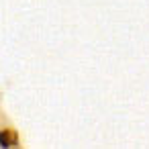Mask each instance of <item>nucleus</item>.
<instances>
[{
    "label": "nucleus",
    "mask_w": 149,
    "mask_h": 149,
    "mask_svg": "<svg viewBox=\"0 0 149 149\" xmlns=\"http://www.w3.org/2000/svg\"><path fill=\"white\" fill-rule=\"evenodd\" d=\"M0 145H2V147H17L19 145V133L15 129L0 131Z\"/></svg>",
    "instance_id": "f257e3e1"
}]
</instances>
